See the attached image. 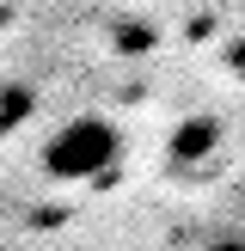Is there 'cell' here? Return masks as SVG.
I'll use <instances>...</instances> for the list:
<instances>
[{"label": "cell", "instance_id": "6da1fadb", "mask_svg": "<svg viewBox=\"0 0 245 251\" xmlns=\"http://www.w3.org/2000/svg\"><path fill=\"white\" fill-rule=\"evenodd\" d=\"M122 159V135L110 117H68L55 135L43 141V172L55 184H86V178H104L110 166Z\"/></svg>", "mask_w": 245, "mask_h": 251}]
</instances>
